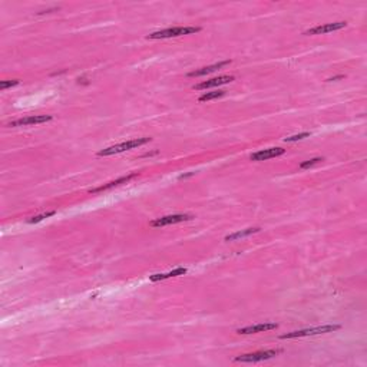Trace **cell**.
<instances>
[{
	"label": "cell",
	"mask_w": 367,
	"mask_h": 367,
	"mask_svg": "<svg viewBox=\"0 0 367 367\" xmlns=\"http://www.w3.org/2000/svg\"><path fill=\"white\" fill-rule=\"evenodd\" d=\"M284 153H286V149H283V148H268V149H263V151L251 153L250 159L251 161H267V159L277 158V156L284 155Z\"/></svg>",
	"instance_id": "obj_8"
},
{
	"label": "cell",
	"mask_w": 367,
	"mask_h": 367,
	"mask_svg": "<svg viewBox=\"0 0 367 367\" xmlns=\"http://www.w3.org/2000/svg\"><path fill=\"white\" fill-rule=\"evenodd\" d=\"M138 177V172H134V174H129L127 177H122L119 178V179H116V181H112V182H109V184H106V185H102V187H98V188H93V190L90 191L92 194H96V192H101V191H106V190H111V188H114V187H118V185H121V184H127L129 182L132 178Z\"/></svg>",
	"instance_id": "obj_12"
},
{
	"label": "cell",
	"mask_w": 367,
	"mask_h": 367,
	"mask_svg": "<svg viewBox=\"0 0 367 367\" xmlns=\"http://www.w3.org/2000/svg\"><path fill=\"white\" fill-rule=\"evenodd\" d=\"M19 83H20V82H19L17 79H13V80H1V82H0V89L4 90V89L16 86V85H19Z\"/></svg>",
	"instance_id": "obj_17"
},
{
	"label": "cell",
	"mask_w": 367,
	"mask_h": 367,
	"mask_svg": "<svg viewBox=\"0 0 367 367\" xmlns=\"http://www.w3.org/2000/svg\"><path fill=\"white\" fill-rule=\"evenodd\" d=\"M228 64H231V61H222V62H218V64H216V65H211V66H207V68H203V69H198V71L190 72L188 76H191V77H198V76L208 75V73H213V72H216V71H218V69H221V68L227 66Z\"/></svg>",
	"instance_id": "obj_11"
},
{
	"label": "cell",
	"mask_w": 367,
	"mask_h": 367,
	"mask_svg": "<svg viewBox=\"0 0 367 367\" xmlns=\"http://www.w3.org/2000/svg\"><path fill=\"white\" fill-rule=\"evenodd\" d=\"M53 119L52 115H33V116H26L22 119H17V121H13L10 122L7 127H27V125H39V124H45V122H49Z\"/></svg>",
	"instance_id": "obj_5"
},
{
	"label": "cell",
	"mask_w": 367,
	"mask_h": 367,
	"mask_svg": "<svg viewBox=\"0 0 367 367\" xmlns=\"http://www.w3.org/2000/svg\"><path fill=\"white\" fill-rule=\"evenodd\" d=\"M232 80H234V76H228V75L218 76V77H213V79H210V80H204V82H201V83L195 85L194 89H197V90H203V89L216 88V86H221V85L229 83V82H232Z\"/></svg>",
	"instance_id": "obj_9"
},
{
	"label": "cell",
	"mask_w": 367,
	"mask_h": 367,
	"mask_svg": "<svg viewBox=\"0 0 367 367\" xmlns=\"http://www.w3.org/2000/svg\"><path fill=\"white\" fill-rule=\"evenodd\" d=\"M279 327V324L276 323H261V324H255V326H247L242 329L237 330L238 334H254V333H264V331H270V330H276Z\"/></svg>",
	"instance_id": "obj_10"
},
{
	"label": "cell",
	"mask_w": 367,
	"mask_h": 367,
	"mask_svg": "<svg viewBox=\"0 0 367 367\" xmlns=\"http://www.w3.org/2000/svg\"><path fill=\"white\" fill-rule=\"evenodd\" d=\"M184 274H187V268L178 267L175 270H172V271H169V273H165V274H153V276L149 277V280H151V281H162V280L172 279V277L184 276Z\"/></svg>",
	"instance_id": "obj_13"
},
{
	"label": "cell",
	"mask_w": 367,
	"mask_h": 367,
	"mask_svg": "<svg viewBox=\"0 0 367 367\" xmlns=\"http://www.w3.org/2000/svg\"><path fill=\"white\" fill-rule=\"evenodd\" d=\"M311 134L310 132H301V134H298V135H293V137H289V138H286V142H294V141H300V140H304V138H308Z\"/></svg>",
	"instance_id": "obj_18"
},
{
	"label": "cell",
	"mask_w": 367,
	"mask_h": 367,
	"mask_svg": "<svg viewBox=\"0 0 367 367\" xmlns=\"http://www.w3.org/2000/svg\"><path fill=\"white\" fill-rule=\"evenodd\" d=\"M347 23L346 22H336V23H326V25L316 26V27H311L308 30L304 32V35H324V33H329V32H334V30H340L343 27H346Z\"/></svg>",
	"instance_id": "obj_7"
},
{
	"label": "cell",
	"mask_w": 367,
	"mask_h": 367,
	"mask_svg": "<svg viewBox=\"0 0 367 367\" xmlns=\"http://www.w3.org/2000/svg\"><path fill=\"white\" fill-rule=\"evenodd\" d=\"M258 231H260V228H247V229H242V231H237V232H234V234L227 235V237H225V241L240 240V238L248 237V235H251V234H255V232H258Z\"/></svg>",
	"instance_id": "obj_14"
},
{
	"label": "cell",
	"mask_w": 367,
	"mask_h": 367,
	"mask_svg": "<svg viewBox=\"0 0 367 367\" xmlns=\"http://www.w3.org/2000/svg\"><path fill=\"white\" fill-rule=\"evenodd\" d=\"M152 138H137V140H131L127 141V142H122V144H118V145H114V147H109V148H105L102 151L98 152V156H109V155H115V153H121V152L129 151V149H134V148H138V147H142L148 142H151Z\"/></svg>",
	"instance_id": "obj_1"
},
{
	"label": "cell",
	"mask_w": 367,
	"mask_h": 367,
	"mask_svg": "<svg viewBox=\"0 0 367 367\" xmlns=\"http://www.w3.org/2000/svg\"><path fill=\"white\" fill-rule=\"evenodd\" d=\"M192 217L188 214H174V216H165L161 218H156L151 222L152 227H165V225H172V224H178V222H184L188 221Z\"/></svg>",
	"instance_id": "obj_6"
},
{
	"label": "cell",
	"mask_w": 367,
	"mask_h": 367,
	"mask_svg": "<svg viewBox=\"0 0 367 367\" xmlns=\"http://www.w3.org/2000/svg\"><path fill=\"white\" fill-rule=\"evenodd\" d=\"M200 30H201V27H194V26H185V27H169V29H164V30L153 32V33H151V35H148V39L178 38V36H184V35L198 33Z\"/></svg>",
	"instance_id": "obj_3"
},
{
	"label": "cell",
	"mask_w": 367,
	"mask_h": 367,
	"mask_svg": "<svg viewBox=\"0 0 367 367\" xmlns=\"http://www.w3.org/2000/svg\"><path fill=\"white\" fill-rule=\"evenodd\" d=\"M225 95V90H214V92H207L204 93L203 96H200V102H207V101H213V99H217V98H221Z\"/></svg>",
	"instance_id": "obj_15"
},
{
	"label": "cell",
	"mask_w": 367,
	"mask_h": 367,
	"mask_svg": "<svg viewBox=\"0 0 367 367\" xmlns=\"http://www.w3.org/2000/svg\"><path fill=\"white\" fill-rule=\"evenodd\" d=\"M340 329L339 324H326V326H318V327H311V329H303L292 331L287 334H283L281 339H297V337H308V336H317V334H326V333H333Z\"/></svg>",
	"instance_id": "obj_2"
},
{
	"label": "cell",
	"mask_w": 367,
	"mask_h": 367,
	"mask_svg": "<svg viewBox=\"0 0 367 367\" xmlns=\"http://www.w3.org/2000/svg\"><path fill=\"white\" fill-rule=\"evenodd\" d=\"M56 213L55 211H49V213H45V214H40V216H36V217H32L27 222L29 224H35V222H40V221H43L45 218H48V217H52L55 216Z\"/></svg>",
	"instance_id": "obj_16"
},
{
	"label": "cell",
	"mask_w": 367,
	"mask_h": 367,
	"mask_svg": "<svg viewBox=\"0 0 367 367\" xmlns=\"http://www.w3.org/2000/svg\"><path fill=\"white\" fill-rule=\"evenodd\" d=\"M320 161H323V158H313V159H308V161H305L303 164H300V168H301V169H305V168H308V166H311V165L318 164Z\"/></svg>",
	"instance_id": "obj_19"
},
{
	"label": "cell",
	"mask_w": 367,
	"mask_h": 367,
	"mask_svg": "<svg viewBox=\"0 0 367 367\" xmlns=\"http://www.w3.org/2000/svg\"><path fill=\"white\" fill-rule=\"evenodd\" d=\"M281 353V350H263V352H255V353H248V355H241L235 357V362L241 363H255V362H263L273 359Z\"/></svg>",
	"instance_id": "obj_4"
}]
</instances>
